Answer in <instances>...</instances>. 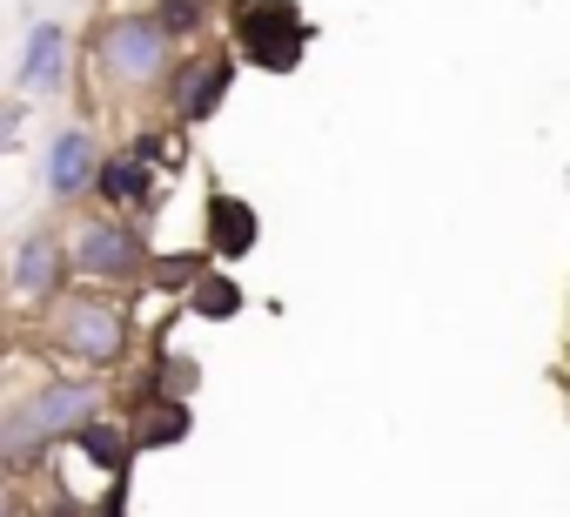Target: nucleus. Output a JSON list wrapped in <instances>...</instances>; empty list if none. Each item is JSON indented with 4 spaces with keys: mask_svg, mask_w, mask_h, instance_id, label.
I'll return each instance as SVG.
<instances>
[{
    "mask_svg": "<svg viewBox=\"0 0 570 517\" xmlns=\"http://www.w3.org/2000/svg\"><path fill=\"white\" fill-rule=\"evenodd\" d=\"M155 28H161L168 41H188V35H202V28H208V0H161Z\"/></svg>",
    "mask_w": 570,
    "mask_h": 517,
    "instance_id": "ddd939ff",
    "label": "nucleus"
},
{
    "mask_svg": "<svg viewBox=\"0 0 570 517\" xmlns=\"http://www.w3.org/2000/svg\"><path fill=\"white\" fill-rule=\"evenodd\" d=\"M235 41H242V55H248L255 68L289 75V68L303 61L309 28H303V14L289 8V0H248V8L235 14Z\"/></svg>",
    "mask_w": 570,
    "mask_h": 517,
    "instance_id": "39448f33",
    "label": "nucleus"
},
{
    "mask_svg": "<svg viewBox=\"0 0 570 517\" xmlns=\"http://www.w3.org/2000/svg\"><path fill=\"white\" fill-rule=\"evenodd\" d=\"M155 155H161V135H135L121 155H101L88 195H101L108 208H148V202H155V175H148Z\"/></svg>",
    "mask_w": 570,
    "mask_h": 517,
    "instance_id": "6e6552de",
    "label": "nucleus"
},
{
    "mask_svg": "<svg viewBox=\"0 0 570 517\" xmlns=\"http://www.w3.org/2000/svg\"><path fill=\"white\" fill-rule=\"evenodd\" d=\"M88 61H95V75H101L115 95H148V88L168 81L175 41L155 28V14H115V21H101Z\"/></svg>",
    "mask_w": 570,
    "mask_h": 517,
    "instance_id": "20e7f679",
    "label": "nucleus"
},
{
    "mask_svg": "<svg viewBox=\"0 0 570 517\" xmlns=\"http://www.w3.org/2000/svg\"><path fill=\"white\" fill-rule=\"evenodd\" d=\"M95 168H101L95 128H68V135H55V148H48V162H41V182H48L55 202H81V195L95 188Z\"/></svg>",
    "mask_w": 570,
    "mask_h": 517,
    "instance_id": "1a4fd4ad",
    "label": "nucleus"
},
{
    "mask_svg": "<svg viewBox=\"0 0 570 517\" xmlns=\"http://www.w3.org/2000/svg\"><path fill=\"white\" fill-rule=\"evenodd\" d=\"M188 303H195V316H235V303H242V296H235V283H222V276H202V270H195V296H188Z\"/></svg>",
    "mask_w": 570,
    "mask_h": 517,
    "instance_id": "4468645a",
    "label": "nucleus"
},
{
    "mask_svg": "<svg viewBox=\"0 0 570 517\" xmlns=\"http://www.w3.org/2000/svg\"><path fill=\"white\" fill-rule=\"evenodd\" d=\"M0 517H14V497H8V490H0Z\"/></svg>",
    "mask_w": 570,
    "mask_h": 517,
    "instance_id": "2eb2a0df",
    "label": "nucleus"
},
{
    "mask_svg": "<svg viewBox=\"0 0 570 517\" xmlns=\"http://www.w3.org/2000/svg\"><path fill=\"white\" fill-rule=\"evenodd\" d=\"M168 115L188 128V121H208L222 101H228V88H235V55L228 48H202V55H175V68H168Z\"/></svg>",
    "mask_w": 570,
    "mask_h": 517,
    "instance_id": "423d86ee",
    "label": "nucleus"
},
{
    "mask_svg": "<svg viewBox=\"0 0 570 517\" xmlns=\"http://www.w3.org/2000/svg\"><path fill=\"white\" fill-rule=\"evenodd\" d=\"M208 228H215V248H222V255H242V248L255 242V215H248V202H235V195H215Z\"/></svg>",
    "mask_w": 570,
    "mask_h": 517,
    "instance_id": "f8f14e48",
    "label": "nucleus"
},
{
    "mask_svg": "<svg viewBox=\"0 0 570 517\" xmlns=\"http://www.w3.org/2000/svg\"><path fill=\"white\" fill-rule=\"evenodd\" d=\"M128 437H135L141 450H161V443H181V437H188V410H181L175 397H148Z\"/></svg>",
    "mask_w": 570,
    "mask_h": 517,
    "instance_id": "9b49d317",
    "label": "nucleus"
},
{
    "mask_svg": "<svg viewBox=\"0 0 570 517\" xmlns=\"http://www.w3.org/2000/svg\"><path fill=\"white\" fill-rule=\"evenodd\" d=\"M61 290H68V248H61V235L55 228L21 235L14 255H8V296L21 310H48Z\"/></svg>",
    "mask_w": 570,
    "mask_h": 517,
    "instance_id": "0eeeda50",
    "label": "nucleus"
},
{
    "mask_svg": "<svg viewBox=\"0 0 570 517\" xmlns=\"http://www.w3.org/2000/svg\"><path fill=\"white\" fill-rule=\"evenodd\" d=\"M61 248H68V276H81L95 290H128V283H148L155 276L148 235L135 222H121V215H81Z\"/></svg>",
    "mask_w": 570,
    "mask_h": 517,
    "instance_id": "7ed1b4c3",
    "label": "nucleus"
},
{
    "mask_svg": "<svg viewBox=\"0 0 570 517\" xmlns=\"http://www.w3.org/2000/svg\"><path fill=\"white\" fill-rule=\"evenodd\" d=\"M55 316H48V336H55V350L68 357V363H81V370H115L121 357H128V310L108 296V290H61L55 303H48Z\"/></svg>",
    "mask_w": 570,
    "mask_h": 517,
    "instance_id": "f03ea898",
    "label": "nucleus"
},
{
    "mask_svg": "<svg viewBox=\"0 0 570 517\" xmlns=\"http://www.w3.org/2000/svg\"><path fill=\"white\" fill-rule=\"evenodd\" d=\"M21 88H35V95H55L61 81H68V28L61 21H35V35H28V55H21V75H14Z\"/></svg>",
    "mask_w": 570,
    "mask_h": 517,
    "instance_id": "9d476101",
    "label": "nucleus"
},
{
    "mask_svg": "<svg viewBox=\"0 0 570 517\" xmlns=\"http://www.w3.org/2000/svg\"><path fill=\"white\" fill-rule=\"evenodd\" d=\"M101 417V377H48L0 417V464H35L55 437H75Z\"/></svg>",
    "mask_w": 570,
    "mask_h": 517,
    "instance_id": "f257e3e1",
    "label": "nucleus"
}]
</instances>
